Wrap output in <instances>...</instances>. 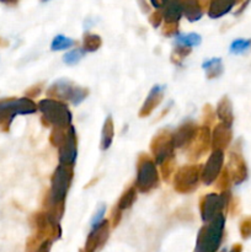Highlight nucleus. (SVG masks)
Instances as JSON below:
<instances>
[{
    "label": "nucleus",
    "mask_w": 251,
    "mask_h": 252,
    "mask_svg": "<svg viewBox=\"0 0 251 252\" xmlns=\"http://www.w3.org/2000/svg\"><path fill=\"white\" fill-rule=\"evenodd\" d=\"M73 166L59 164V166H57L53 175H52L51 189H49L47 196L44 197L43 206L64 204L66 194H68L71 186V182H73Z\"/></svg>",
    "instance_id": "obj_1"
},
{
    "label": "nucleus",
    "mask_w": 251,
    "mask_h": 252,
    "mask_svg": "<svg viewBox=\"0 0 251 252\" xmlns=\"http://www.w3.org/2000/svg\"><path fill=\"white\" fill-rule=\"evenodd\" d=\"M42 113V123L46 127L65 128L71 126V112L64 102L54 98H43L37 105Z\"/></svg>",
    "instance_id": "obj_2"
},
{
    "label": "nucleus",
    "mask_w": 251,
    "mask_h": 252,
    "mask_svg": "<svg viewBox=\"0 0 251 252\" xmlns=\"http://www.w3.org/2000/svg\"><path fill=\"white\" fill-rule=\"evenodd\" d=\"M225 216L219 214L218 217L206 223V225L199 230L197 238V252H216L223 239Z\"/></svg>",
    "instance_id": "obj_3"
},
{
    "label": "nucleus",
    "mask_w": 251,
    "mask_h": 252,
    "mask_svg": "<svg viewBox=\"0 0 251 252\" xmlns=\"http://www.w3.org/2000/svg\"><path fill=\"white\" fill-rule=\"evenodd\" d=\"M89 95L88 89L76 85L68 79H59L54 81L47 89V97L62 101V102H70L73 105H80Z\"/></svg>",
    "instance_id": "obj_4"
},
{
    "label": "nucleus",
    "mask_w": 251,
    "mask_h": 252,
    "mask_svg": "<svg viewBox=\"0 0 251 252\" xmlns=\"http://www.w3.org/2000/svg\"><path fill=\"white\" fill-rule=\"evenodd\" d=\"M160 177L157 164L147 154H140L137 160V177L135 189L142 193H148L159 186Z\"/></svg>",
    "instance_id": "obj_5"
},
{
    "label": "nucleus",
    "mask_w": 251,
    "mask_h": 252,
    "mask_svg": "<svg viewBox=\"0 0 251 252\" xmlns=\"http://www.w3.org/2000/svg\"><path fill=\"white\" fill-rule=\"evenodd\" d=\"M231 194L230 192L223 191L220 194L208 193L203 196L199 202V211H201L202 220L204 223H209L219 214H224V212L230 207Z\"/></svg>",
    "instance_id": "obj_6"
},
{
    "label": "nucleus",
    "mask_w": 251,
    "mask_h": 252,
    "mask_svg": "<svg viewBox=\"0 0 251 252\" xmlns=\"http://www.w3.org/2000/svg\"><path fill=\"white\" fill-rule=\"evenodd\" d=\"M37 111V105L29 97L5 100L0 102V127L9 129L16 115H31Z\"/></svg>",
    "instance_id": "obj_7"
},
{
    "label": "nucleus",
    "mask_w": 251,
    "mask_h": 252,
    "mask_svg": "<svg viewBox=\"0 0 251 252\" xmlns=\"http://www.w3.org/2000/svg\"><path fill=\"white\" fill-rule=\"evenodd\" d=\"M150 150L153 154V160L157 165H162L167 160L175 158V145L172 140V133L170 130H160L154 135L150 143Z\"/></svg>",
    "instance_id": "obj_8"
},
{
    "label": "nucleus",
    "mask_w": 251,
    "mask_h": 252,
    "mask_svg": "<svg viewBox=\"0 0 251 252\" xmlns=\"http://www.w3.org/2000/svg\"><path fill=\"white\" fill-rule=\"evenodd\" d=\"M201 179V167L198 165H186L180 167L174 175V189L179 193L186 194L196 191Z\"/></svg>",
    "instance_id": "obj_9"
},
{
    "label": "nucleus",
    "mask_w": 251,
    "mask_h": 252,
    "mask_svg": "<svg viewBox=\"0 0 251 252\" xmlns=\"http://www.w3.org/2000/svg\"><path fill=\"white\" fill-rule=\"evenodd\" d=\"M58 149L59 164L74 166L78 157V138H76V130L73 126L66 127L63 139L57 147Z\"/></svg>",
    "instance_id": "obj_10"
},
{
    "label": "nucleus",
    "mask_w": 251,
    "mask_h": 252,
    "mask_svg": "<svg viewBox=\"0 0 251 252\" xmlns=\"http://www.w3.org/2000/svg\"><path fill=\"white\" fill-rule=\"evenodd\" d=\"M224 153L221 150H213L201 170V180L206 186H211L218 180L219 175L223 171Z\"/></svg>",
    "instance_id": "obj_11"
},
{
    "label": "nucleus",
    "mask_w": 251,
    "mask_h": 252,
    "mask_svg": "<svg viewBox=\"0 0 251 252\" xmlns=\"http://www.w3.org/2000/svg\"><path fill=\"white\" fill-rule=\"evenodd\" d=\"M33 225L36 226L39 236H51V238L57 239L61 236V226H59V220H57L54 217L47 211L38 212L32 217Z\"/></svg>",
    "instance_id": "obj_12"
},
{
    "label": "nucleus",
    "mask_w": 251,
    "mask_h": 252,
    "mask_svg": "<svg viewBox=\"0 0 251 252\" xmlns=\"http://www.w3.org/2000/svg\"><path fill=\"white\" fill-rule=\"evenodd\" d=\"M211 147V130L207 126L198 127L196 138L188 147L189 160H197L207 154Z\"/></svg>",
    "instance_id": "obj_13"
},
{
    "label": "nucleus",
    "mask_w": 251,
    "mask_h": 252,
    "mask_svg": "<svg viewBox=\"0 0 251 252\" xmlns=\"http://www.w3.org/2000/svg\"><path fill=\"white\" fill-rule=\"evenodd\" d=\"M198 127L192 121H186L182 123L174 133H172V140H174L175 148H188L193 139L196 138Z\"/></svg>",
    "instance_id": "obj_14"
},
{
    "label": "nucleus",
    "mask_w": 251,
    "mask_h": 252,
    "mask_svg": "<svg viewBox=\"0 0 251 252\" xmlns=\"http://www.w3.org/2000/svg\"><path fill=\"white\" fill-rule=\"evenodd\" d=\"M110 234V220H105L103 219L101 223L97 225L93 226V230L89 234L88 240H86L85 251L86 252H94L98 246L102 245L108 238Z\"/></svg>",
    "instance_id": "obj_15"
},
{
    "label": "nucleus",
    "mask_w": 251,
    "mask_h": 252,
    "mask_svg": "<svg viewBox=\"0 0 251 252\" xmlns=\"http://www.w3.org/2000/svg\"><path fill=\"white\" fill-rule=\"evenodd\" d=\"M228 170L229 175H230L231 181L235 185L243 184L248 177V169H246V164L244 161L243 157L239 153L231 152L229 155V162H228Z\"/></svg>",
    "instance_id": "obj_16"
},
{
    "label": "nucleus",
    "mask_w": 251,
    "mask_h": 252,
    "mask_svg": "<svg viewBox=\"0 0 251 252\" xmlns=\"http://www.w3.org/2000/svg\"><path fill=\"white\" fill-rule=\"evenodd\" d=\"M165 86L162 85H154L152 90L148 94L147 98H145L144 103L142 105L139 111V117H148L152 115L153 111L161 103L162 97H164Z\"/></svg>",
    "instance_id": "obj_17"
},
{
    "label": "nucleus",
    "mask_w": 251,
    "mask_h": 252,
    "mask_svg": "<svg viewBox=\"0 0 251 252\" xmlns=\"http://www.w3.org/2000/svg\"><path fill=\"white\" fill-rule=\"evenodd\" d=\"M231 142V128L224 123H219L213 129L211 137V145L213 150H221L229 147Z\"/></svg>",
    "instance_id": "obj_18"
},
{
    "label": "nucleus",
    "mask_w": 251,
    "mask_h": 252,
    "mask_svg": "<svg viewBox=\"0 0 251 252\" xmlns=\"http://www.w3.org/2000/svg\"><path fill=\"white\" fill-rule=\"evenodd\" d=\"M206 7L204 0H184L182 1V14L188 21H198L202 17Z\"/></svg>",
    "instance_id": "obj_19"
},
{
    "label": "nucleus",
    "mask_w": 251,
    "mask_h": 252,
    "mask_svg": "<svg viewBox=\"0 0 251 252\" xmlns=\"http://www.w3.org/2000/svg\"><path fill=\"white\" fill-rule=\"evenodd\" d=\"M182 15V2L180 0H169L164 7L162 19L165 24H179Z\"/></svg>",
    "instance_id": "obj_20"
},
{
    "label": "nucleus",
    "mask_w": 251,
    "mask_h": 252,
    "mask_svg": "<svg viewBox=\"0 0 251 252\" xmlns=\"http://www.w3.org/2000/svg\"><path fill=\"white\" fill-rule=\"evenodd\" d=\"M217 117L220 120L221 123L229 126V127H231V125H233V106H231L230 100L226 96H224L217 105Z\"/></svg>",
    "instance_id": "obj_21"
},
{
    "label": "nucleus",
    "mask_w": 251,
    "mask_h": 252,
    "mask_svg": "<svg viewBox=\"0 0 251 252\" xmlns=\"http://www.w3.org/2000/svg\"><path fill=\"white\" fill-rule=\"evenodd\" d=\"M235 0H213L208 7V15L212 19H218L230 11Z\"/></svg>",
    "instance_id": "obj_22"
},
{
    "label": "nucleus",
    "mask_w": 251,
    "mask_h": 252,
    "mask_svg": "<svg viewBox=\"0 0 251 252\" xmlns=\"http://www.w3.org/2000/svg\"><path fill=\"white\" fill-rule=\"evenodd\" d=\"M113 137H115V126H113L112 117L108 116L105 120L102 132H101V149L107 150L112 144Z\"/></svg>",
    "instance_id": "obj_23"
},
{
    "label": "nucleus",
    "mask_w": 251,
    "mask_h": 252,
    "mask_svg": "<svg viewBox=\"0 0 251 252\" xmlns=\"http://www.w3.org/2000/svg\"><path fill=\"white\" fill-rule=\"evenodd\" d=\"M204 71H206V75L208 79H216L218 76H220L224 71V65L223 62L220 58H212L208 61L203 62L202 64Z\"/></svg>",
    "instance_id": "obj_24"
},
{
    "label": "nucleus",
    "mask_w": 251,
    "mask_h": 252,
    "mask_svg": "<svg viewBox=\"0 0 251 252\" xmlns=\"http://www.w3.org/2000/svg\"><path fill=\"white\" fill-rule=\"evenodd\" d=\"M135 199H137V189H135V186H130L120 197L117 204H116V208L120 209L121 212L129 209L135 202Z\"/></svg>",
    "instance_id": "obj_25"
},
{
    "label": "nucleus",
    "mask_w": 251,
    "mask_h": 252,
    "mask_svg": "<svg viewBox=\"0 0 251 252\" xmlns=\"http://www.w3.org/2000/svg\"><path fill=\"white\" fill-rule=\"evenodd\" d=\"M102 46V39L96 33H86L84 36L83 48L85 52H96Z\"/></svg>",
    "instance_id": "obj_26"
},
{
    "label": "nucleus",
    "mask_w": 251,
    "mask_h": 252,
    "mask_svg": "<svg viewBox=\"0 0 251 252\" xmlns=\"http://www.w3.org/2000/svg\"><path fill=\"white\" fill-rule=\"evenodd\" d=\"M74 44H75L74 39L63 36V34H58L52 41L51 49L52 51H64V49H68L70 47H73Z\"/></svg>",
    "instance_id": "obj_27"
},
{
    "label": "nucleus",
    "mask_w": 251,
    "mask_h": 252,
    "mask_svg": "<svg viewBox=\"0 0 251 252\" xmlns=\"http://www.w3.org/2000/svg\"><path fill=\"white\" fill-rule=\"evenodd\" d=\"M201 36L197 33H187V34H179L176 36V43L180 46L185 47H196L198 44H201Z\"/></svg>",
    "instance_id": "obj_28"
},
{
    "label": "nucleus",
    "mask_w": 251,
    "mask_h": 252,
    "mask_svg": "<svg viewBox=\"0 0 251 252\" xmlns=\"http://www.w3.org/2000/svg\"><path fill=\"white\" fill-rule=\"evenodd\" d=\"M85 53L86 52L84 51V48H74L71 51H69L68 53L64 54L63 61L68 65H75V64H78L83 59Z\"/></svg>",
    "instance_id": "obj_29"
},
{
    "label": "nucleus",
    "mask_w": 251,
    "mask_h": 252,
    "mask_svg": "<svg viewBox=\"0 0 251 252\" xmlns=\"http://www.w3.org/2000/svg\"><path fill=\"white\" fill-rule=\"evenodd\" d=\"M189 53H191V48H189V47H185V46H180V44H177L171 54L172 63H175L176 65H181L182 62L188 57Z\"/></svg>",
    "instance_id": "obj_30"
},
{
    "label": "nucleus",
    "mask_w": 251,
    "mask_h": 252,
    "mask_svg": "<svg viewBox=\"0 0 251 252\" xmlns=\"http://www.w3.org/2000/svg\"><path fill=\"white\" fill-rule=\"evenodd\" d=\"M251 49V39L238 38L230 44V53L244 54Z\"/></svg>",
    "instance_id": "obj_31"
},
{
    "label": "nucleus",
    "mask_w": 251,
    "mask_h": 252,
    "mask_svg": "<svg viewBox=\"0 0 251 252\" xmlns=\"http://www.w3.org/2000/svg\"><path fill=\"white\" fill-rule=\"evenodd\" d=\"M160 167H161V175L165 181H170V179H171V176H174L175 172V160H167L164 164L160 165Z\"/></svg>",
    "instance_id": "obj_32"
},
{
    "label": "nucleus",
    "mask_w": 251,
    "mask_h": 252,
    "mask_svg": "<svg viewBox=\"0 0 251 252\" xmlns=\"http://www.w3.org/2000/svg\"><path fill=\"white\" fill-rule=\"evenodd\" d=\"M230 181H231V179H230V175H229L228 170L224 169L223 171H221V174L219 175L218 180L216 181L217 187H218L221 192L228 191V187H229V184H230Z\"/></svg>",
    "instance_id": "obj_33"
},
{
    "label": "nucleus",
    "mask_w": 251,
    "mask_h": 252,
    "mask_svg": "<svg viewBox=\"0 0 251 252\" xmlns=\"http://www.w3.org/2000/svg\"><path fill=\"white\" fill-rule=\"evenodd\" d=\"M203 123L207 127L214 123V110L209 105H206L203 108Z\"/></svg>",
    "instance_id": "obj_34"
},
{
    "label": "nucleus",
    "mask_w": 251,
    "mask_h": 252,
    "mask_svg": "<svg viewBox=\"0 0 251 252\" xmlns=\"http://www.w3.org/2000/svg\"><path fill=\"white\" fill-rule=\"evenodd\" d=\"M240 233L243 238H250L251 236V217L243 219L240 223Z\"/></svg>",
    "instance_id": "obj_35"
},
{
    "label": "nucleus",
    "mask_w": 251,
    "mask_h": 252,
    "mask_svg": "<svg viewBox=\"0 0 251 252\" xmlns=\"http://www.w3.org/2000/svg\"><path fill=\"white\" fill-rule=\"evenodd\" d=\"M105 213H106V206L105 204H100V206L97 207V209H96L93 220H91V225L95 226L97 225L98 223H101V221L103 220V216H105Z\"/></svg>",
    "instance_id": "obj_36"
},
{
    "label": "nucleus",
    "mask_w": 251,
    "mask_h": 252,
    "mask_svg": "<svg viewBox=\"0 0 251 252\" xmlns=\"http://www.w3.org/2000/svg\"><path fill=\"white\" fill-rule=\"evenodd\" d=\"M179 24H165L164 29H162V33L167 37L176 36L177 32H179Z\"/></svg>",
    "instance_id": "obj_37"
},
{
    "label": "nucleus",
    "mask_w": 251,
    "mask_h": 252,
    "mask_svg": "<svg viewBox=\"0 0 251 252\" xmlns=\"http://www.w3.org/2000/svg\"><path fill=\"white\" fill-rule=\"evenodd\" d=\"M162 20H164V19H162L161 12L157 11V12H154V14H153L152 16H150L149 21H150V24H152L153 27H159L160 24H161Z\"/></svg>",
    "instance_id": "obj_38"
},
{
    "label": "nucleus",
    "mask_w": 251,
    "mask_h": 252,
    "mask_svg": "<svg viewBox=\"0 0 251 252\" xmlns=\"http://www.w3.org/2000/svg\"><path fill=\"white\" fill-rule=\"evenodd\" d=\"M121 218H122V212L115 207V208L112 209V216H111V223H112V226H117Z\"/></svg>",
    "instance_id": "obj_39"
},
{
    "label": "nucleus",
    "mask_w": 251,
    "mask_h": 252,
    "mask_svg": "<svg viewBox=\"0 0 251 252\" xmlns=\"http://www.w3.org/2000/svg\"><path fill=\"white\" fill-rule=\"evenodd\" d=\"M51 245H52V241L49 240H44L43 243H42V245L39 246L38 250H37V252H49V250H51Z\"/></svg>",
    "instance_id": "obj_40"
},
{
    "label": "nucleus",
    "mask_w": 251,
    "mask_h": 252,
    "mask_svg": "<svg viewBox=\"0 0 251 252\" xmlns=\"http://www.w3.org/2000/svg\"><path fill=\"white\" fill-rule=\"evenodd\" d=\"M41 86H43V84H39V85L33 86V88H32L31 90H30L29 93H27V95L31 96V97H34V96L39 95V93H41V90H42Z\"/></svg>",
    "instance_id": "obj_41"
},
{
    "label": "nucleus",
    "mask_w": 251,
    "mask_h": 252,
    "mask_svg": "<svg viewBox=\"0 0 251 252\" xmlns=\"http://www.w3.org/2000/svg\"><path fill=\"white\" fill-rule=\"evenodd\" d=\"M150 1H152L153 6L157 7V9H164L169 0H150Z\"/></svg>",
    "instance_id": "obj_42"
},
{
    "label": "nucleus",
    "mask_w": 251,
    "mask_h": 252,
    "mask_svg": "<svg viewBox=\"0 0 251 252\" xmlns=\"http://www.w3.org/2000/svg\"><path fill=\"white\" fill-rule=\"evenodd\" d=\"M1 2H4V4H7V5H15L17 2V0H0Z\"/></svg>",
    "instance_id": "obj_43"
},
{
    "label": "nucleus",
    "mask_w": 251,
    "mask_h": 252,
    "mask_svg": "<svg viewBox=\"0 0 251 252\" xmlns=\"http://www.w3.org/2000/svg\"><path fill=\"white\" fill-rule=\"evenodd\" d=\"M230 252H241V246L240 245H235L233 249H231Z\"/></svg>",
    "instance_id": "obj_44"
}]
</instances>
